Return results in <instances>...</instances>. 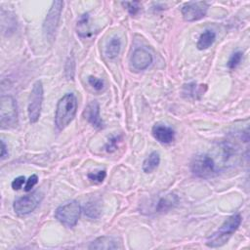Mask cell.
Returning a JSON list of instances; mask_svg holds the SVG:
<instances>
[{
  "mask_svg": "<svg viewBox=\"0 0 250 250\" xmlns=\"http://www.w3.org/2000/svg\"><path fill=\"white\" fill-rule=\"evenodd\" d=\"M77 111V100L74 94L67 93L62 96L56 107L55 124L59 131H62L75 117Z\"/></svg>",
  "mask_w": 250,
  "mask_h": 250,
  "instance_id": "6da1fadb",
  "label": "cell"
},
{
  "mask_svg": "<svg viewBox=\"0 0 250 250\" xmlns=\"http://www.w3.org/2000/svg\"><path fill=\"white\" fill-rule=\"evenodd\" d=\"M240 224H241L240 214H234L229 216L221 225V227L207 238L206 245L211 248L223 246L224 244L227 243V241L229 239L232 233L236 231Z\"/></svg>",
  "mask_w": 250,
  "mask_h": 250,
  "instance_id": "7a4b0ae2",
  "label": "cell"
},
{
  "mask_svg": "<svg viewBox=\"0 0 250 250\" xmlns=\"http://www.w3.org/2000/svg\"><path fill=\"white\" fill-rule=\"evenodd\" d=\"M190 170L194 176L202 179H209L218 174L214 159L206 153L197 154L193 157L190 163Z\"/></svg>",
  "mask_w": 250,
  "mask_h": 250,
  "instance_id": "3957f363",
  "label": "cell"
},
{
  "mask_svg": "<svg viewBox=\"0 0 250 250\" xmlns=\"http://www.w3.org/2000/svg\"><path fill=\"white\" fill-rule=\"evenodd\" d=\"M0 125L2 129L18 125V108L12 96H2L0 99Z\"/></svg>",
  "mask_w": 250,
  "mask_h": 250,
  "instance_id": "277c9868",
  "label": "cell"
},
{
  "mask_svg": "<svg viewBox=\"0 0 250 250\" xmlns=\"http://www.w3.org/2000/svg\"><path fill=\"white\" fill-rule=\"evenodd\" d=\"M81 211L80 204L76 200H72L58 207L55 212V217L62 225L70 229L77 224Z\"/></svg>",
  "mask_w": 250,
  "mask_h": 250,
  "instance_id": "5b68a950",
  "label": "cell"
},
{
  "mask_svg": "<svg viewBox=\"0 0 250 250\" xmlns=\"http://www.w3.org/2000/svg\"><path fill=\"white\" fill-rule=\"evenodd\" d=\"M62 7H63L62 1H54L52 3V6L48 14L46 15V18L43 22V32L45 37L49 41H53L55 38L56 31L61 19Z\"/></svg>",
  "mask_w": 250,
  "mask_h": 250,
  "instance_id": "8992f818",
  "label": "cell"
},
{
  "mask_svg": "<svg viewBox=\"0 0 250 250\" xmlns=\"http://www.w3.org/2000/svg\"><path fill=\"white\" fill-rule=\"evenodd\" d=\"M43 85L41 81H36L33 84L32 91L29 97V103L27 106V114L30 123H36L41 114L42 103H43Z\"/></svg>",
  "mask_w": 250,
  "mask_h": 250,
  "instance_id": "52a82bcc",
  "label": "cell"
},
{
  "mask_svg": "<svg viewBox=\"0 0 250 250\" xmlns=\"http://www.w3.org/2000/svg\"><path fill=\"white\" fill-rule=\"evenodd\" d=\"M42 199L43 193L41 191H34L17 199L14 202L13 209L17 215L25 216L34 211Z\"/></svg>",
  "mask_w": 250,
  "mask_h": 250,
  "instance_id": "ba28073f",
  "label": "cell"
},
{
  "mask_svg": "<svg viewBox=\"0 0 250 250\" xmlns=\"http://www.w3.org/2000/svg\"><path fill=\"white\" fill-rule=\"evenodd\" d=\"M208 7L205 1H189L184 4L181 12L186 21H195L205 17Z\"/></svg>",
  "mask_w": 250,
  "mask_h": 250,
  "instance_id": "9c48e42d",
  "label": "cell"
},
{
  "mask_svg": "<svg viewBox=\"0 0 250 250\" xmlns=\"http://www.w3.org/2000/svg\"><path fill=\"white\" fill-rule=\"evenodd\" d=\"M152 62L151 54L144 48H138L133 52L131 57V63L134 69L144 70L147 68Z\"/></svg>",
  "mask_w": 250,
  "mask_h": 250,
  "instance_id": "30bf717a",
  "label": "cell"
},
{
  "mask_svg": "<svg viewBox=\"0 0 250 250\" xmlns=\"http://www.w3.org/2000/svg\"><path fill=\"white\" fill-rule=\"evenodd\" d=\"M84 116L88 122L97 129H103L104 127V121L100 115V104L97 101L90 102L84 110Z\"/></svg>",
  "mask_w": 250,
  "mask_h": 250,
  "instance_id": "8fae6325",
  "label": "cell"
},
{
  "mask_svg": "<svg viewBox=\"0 0 250 250\" xmlns=\"http://www.w3.org/2000/svg\"><path fill=\"white\" fill-rule=\"evenodd\" d=\"M151 133L154 139L161 144H171L175 140V131L164 124H155L152 127Z\"/></svg>",
  "mask_w": 250,
  "mask_h": 250,
  "instance_id": "7c38bea8",
  "label": "cell"
},
{
  "mask_svg": "<svg viewBox=\"0 0 250 250\" xmlns=\"http://www.w3.org/2000/svg\"><path fill=\"white\" fill-rule=\"evenodd\" d=\"M122 248L121 242L112 236H101L91 242L89 249H118Z\"/></svg>",
  "mask_w": 250,
  "mask_h": 250,
  "instance_id": "4fadbf2b",
  "label": "cell"
},
{
  "mask_svg": "<svg viewBox=\"0 0 250 250\" xmlns=\"http://www.w3.org/2000/svg\"><path fill=\"white\" fill-rule=\"evenodd\" d=\"M179 202V197L174 193H168L165 196L161 197L155 207L157 212H166L174 208Z\"/></svg>",
  "mask_w": 250,
  "mask_h": 250,
  "instance_id": "5bb4252c",
  "label": "cell"
},
{
  "mask_svg": "<svg viewBox=\"0 0 250 250\" xmlns=\"http://www.w3.org/2000/svg\"><path fill=\"white\" fill-rule=\"evenodd\" d=\"M76 30H77V34L83 38H87L92 35V31H91V28L89 25V14L88 13L81 15V17L77 21Z\"/></svg>",
  "mask_w": 250,
  "mask_h": 250,
  "instance_id": "9a60e30c",
  "label": "cell"
},
{
  "mask_svg": "<svg viewBox=\"0 0 250 250\" xmlns=\"http://www.w3.org/2000/svg\"><path fill=\"white\" fill-rule=\"evenodd\" d=\"M215 39H216V33L213 30L206 29L200 34L198 41L196 43V47L198 50H206L209 47H211Z\"/></svg>",
  "mask_w": 250,
  "mask_h": 250,
  "instance_id": "2e32d148",
  "label": "cell"
},
{
  "mask_svg": "<svg viewBox=\"0 0 250 250\" xmlns=\"http://www.w3.org/2000/svg\"><path fill=\"white\" fill-rule=\"evenodd\" d=\"M160 163V155L157 151H152L143 162V171L146 174L154 171Z\"/></svg>",
  "mask_w": 250,
  "mask_h": 250,
  "instance_id": "e0dca14e",
  "label": "cell"
},
{
  "mask_svg": "<svg viewBox=\"0 0 250 250\" xmlns=\"http://www.w3.org/2000/svg\"><path fill=\"white\" fill-rule=\"evenodd\" d=\"M121 48V41L118 37H112L105 47V55L109 59H114L118 56Z\"/></svg>",
  "mask_w": 250,
  "mask_h": 250,
  "instance_id": "ac0fdd59",
  "label": "cell"
},
{
  "mask_svg": "<svg viewBox=\"0 0 250 250\" xmlns=\"http://www.w3.org/2000/svg\"><path fill=\"white\" fill-rule=\"evenodd\" d=\"M101 213V207L99 202L97 201H90L85 205V214L89 218H98Z\"/></svg>",
  "mask_w": 250,
  "mask_h": 250,
  "instance_id": "d6986e66",
  "label": "cell"
},
{
  "mask_svg": "<svg viewBox=\"0 0 250 250\" xmlns=\"http://www.w3.org/2000/svg\"><path fill=\"white\" fill-rule=\"evenodd\" d=\"M87 177L91 182L96 183V184H101L105 179L106 172H105V170H99V171H96V172H90V173H88Z\"/></svg>",
  "mask_w": 250,
  "mask_h": 250,
  "instance_id": "ffe728a7",
  "label": "cell"
},
{
  "mask_svg": "<svg viewBox=\"0 0 250 250\" xmlns=\"http://www.w3.org/2000/svg\"><path fill=\"white\" fill-rule=\"evenodd\" d=\"M242 53L237 51V52H234L230 58L229 59V62H228V66L229 69H234L241 62V59H242Z\"/></svg>",
  "mask_w": 250,
  "mask_h": 250,
  "instance_id": "44dd1931",
  "label": "cell"
},
{
  "mask_svg": "<svg viewBox=\"0 0 250 250\" xmlns=\"http://www.w3.org/2000/svg\"><path fill=\"white\" fill-rule=\"evenodd\" d=\"M121 4L127 9L131 16H136L140 11V2H122Z\"/></svg>",
  "mask_w": 250,
  "mask_h": 250,
  "instance_id": "7402d4cb",
  "label": "cell"
},
{
  "mask_svg": "<svg viewBox=\"0 0 250 250\" xmlns=\"http://www.w3.org/2000/svg\"><path fill=\"white\" fill-rule=\"evenodd\" d=\"M120 140V136H115V137H112L110 138L107 143L105 144L104 146V148L107 152H113L117 149V144Z\"/></svg>",
  "mask_w": 250,
  "mask_h": 250,
  "instance_id": "603a6c76",
  "label": "cell"
},
{
  "mask_svg": "<svg viewBox=\"0 0 250 250\" xmlns=\"http://www.w3.org/2000/svg\"><path fill=\"white\" fill-rule=\"evenodd\" d=\"M88 83L97 91H101L104 87V81L102 79L97 78V77L92 76V75L88 77Z\"/></svg>",
  "mask_w": 250,
  "mask_h": 250,
  "instance_id": "cb8c5ba5",
  "label": "cell"
},
{
  "mask_svg": "<svg viewBox=\"0 0 250 250\" xmlns=\"http://www.w3.org/2000/svg\"><path fill=\"white\" fill-rule=\"evenodd\" d=\"M38 182V177L37 175L33 174L31 175L27 180H26V183H25V186H24V191H30L32 189V188L37 184Z\"/></svg>",
  "mask_w": 250,
  "mask_h": 250,
  "instance_id": "d4e9b609",
  "label": "cell"
},
{
  "mask_svg": "<svg viewBox=\"0 0 250 250\" xmlns=\"http://www.w3.org/2000/svg\"><path fill=\"white\" fill-rule=\"evenodd\" d=\"M24 182H25L24 176H19V177H17V178L14 179V181L12 182V188H13L14 190H19V189L22 187V185L24 184Z\"/></svg>",
  "mask_w": 250,
  "mask_h": 250,
  "instance_id": "484cf974",
  "label": "cell"
},
{
  "mask_svg": "<svg viewBox=\"0 0 250 250\" xmlns=\"http://www.w3.org/2000/svg\"><path fill=\"white\" fill-rule=\"evenodd\" d=\"M7 154H8L7 146H6L5 142L2 140V141H1V159H4Z\"/></svg>",
  "mask_w": 250,
  "mask_h": 250,
  "instance_id": "4316f807",
  "label": "cell"
}]
</instances>
